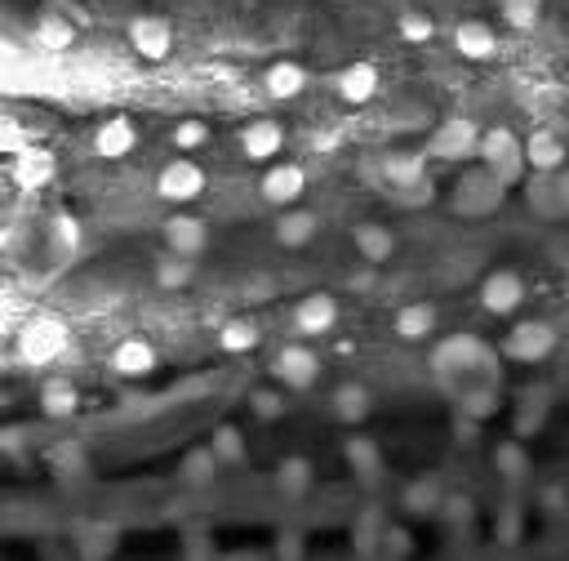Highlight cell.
<instances>
[{
    "label": "cell",
    "mask_w": 569,
    "mask_h": 561,
    "mask_svg": "<svg viewBox=\"0 0 569 561\" xmlns=\"http://www.w3.org/2000/svg\"><path fill=\"white\" fill-rule=\"evenodd\" d=\"M543 14V0H503V23H512L516 32H529Z\"/></svg>",
    "instance_id": "cell-43"
},
{
    "label": "cell",
    "mask_w": 569,
    "mask_h": 561,
    "mask_svg": "<svg viewBox=\"0 0 569 561\" xmlns=\"http://www.w3.org/2000/svg\"><path fill=\"white\" fill-rule=\"evenodd\" d=\"M427 156L423 152H392L383 161V174H387V183L392 187H409V183H418V179H427Z\"/></svg>",
    "instance_id": "cell-31"
},
{
    "label": "cell",
    "mask_w": 569,
    "mask_h": 561,
    "mask_svg": "<svg viewBox=\"0 0 569 561\" xmlns=\"http://www.w3.org/2000/svg\"><path fill=\"white\" fill-rule=\"evenodd\" d=\"M334 321H338V303L329 299V294H307L294 308V326L303 334H325Z\"/></svg>",
    "instance_id": "cell-18"
},
{
    "label": "cell",
    "mask_w": 569,
    "mask_h": 561,
    "mask_svg": "<svg viewBox=\"0 0 569 561\" xmlns=\"http://www.w3.org/2000/svg\"><path fill=\"white\" fill-rule=\"evenodd\" d=\"M383 530H387V521L378 517V508H365L361 521H356V530H352V544H356V553L378 557V544H383Z\"/></svg>",
    "instance_id": "cell-34"
},
{
    "label": "cell",
    "mask_w": 569,
    "mask_h": 561,
    "mask_svg": "<svg viewBox=\"0 0 569 561\" xmlns=\"http://www.w3.org/2000/svg\"><path fill=\"white\" fill-rule=\"evenodd\" d=\"M5 147L9 152H23V147H18V125L14 121H5Z\"/></svg>",
    "instance_id": "cell-55"
},
{
    "label": "cell",
    "mask_w": 569,
    "mask_h": 561,
    "mask_svg": "<svg viewBox=\"0 0 569 561\" xmlns=\"http://www.w3.org/2000/svg\"><path fill=\"white\" fill-rule=\"evenodd\" d=\"M54 174H58V161H54V152H45V147H23V152L14 156V183L23 187V192L45 187Z\"/></svg>",
    "instance_id": "cell-12"
},
{
    "label": "cell",
    "mask_w": 569,
    "mask_h": 561,
    "mask_svg": "<svg viewBox=\"0 0 569 561\" xmlns=\"http://www.w3.org/2000/svg\"><path fill=\"white\" fill-rule=\"evenodd\" d=\"M481 161H485L503 183H516V179H521V170L529 165V161H525V147L516 143L512 130H489L485 139H481Z\"/></svg>",
    "instance_id": "cell-5"
},
{
    "label": "cell",
    "mask_w": 569,
    "mask_h": 561,
    "mask_svg": "<svg viewBox=\"0 0 569 561\" xmlns=\"http://www.w3.org/2000/svg\"><path fill=\"white\" fill-rule=\"evenodd\" d=\"M258 343V326L249 317H236V321H223L218 326V348L223 352H249Z\"/></svg>",
    "instance_id": "cell-35"
},
{
    "label": "cell",
    "mask_w": 569,
    "mask_h": 561,
    "mask_svg": "<svg viewBox=\"0 0 569 561\" xmlns=\"http://www.w3.org/2000/svg\"><path fill=\"white\" fill-rule=\"evenodd\" d=\"M374 94H378V72L369 63H352L338 72V98H347V103H369Z\"/></svg>",
    "instance_id": "cell-24"
},
{
    "label": "cell",
    "mask_w": 569,
    "mask_h": 561,
    "mask_svg": "<svg viewBox=\"0 0 569 561\" xmlns=\"http://www.w3.org/2000/svg\"><path fill=\"white\" fill-rule=\"evenodd\" d=\"M23 437H27L23 428H5V432H0V450H5L9 459H18V455H23Z\"/></svg>",
    "instance_id": "cell-51"
},
{
    "label": "cell",
    "mask_w": 569,
    "mask_h": 561,
    "mask_svg": "<svg viewBox=\"0 0 569 561\" xmlns=\"http://www.w3.org/2000/svg\"><path fill=\"white\" fill-rule=\"evenodd\" d=\"M76 406H81V397H76L72 383H49V388L41 392V410L49 419H72Z\"/></svg>",
    "instance_id": "cell-36"
},
{
    "label": "cell",
    "mask_w": 569,
    "mask_h": 561,
    "mask_svg": "<svg viewBox=\"0 0 569 561\" xmlns=\"http://www.w3.org/2000/svg\"><path fill=\"white\" fill-rule=\"evenodd\" d=\"M201 187H205V174H201V165H192V161H169L161 170V179H156V192L174 205L201 196Z\"/></svg>",
    "instance_id": "cell-10"
},
{
    "label": "cell",
    "mask_w": 569,
    "mask_h": 561,
    "mask_svg": "<svg viewBox=\"0 0 569 561\" xmlns=\"http://www.w3.org/2000/svg\"><path fill=\"white\" fill-rule=\"evenodd\" d=\"M489 464H494L498 477L507 481H525L529 477V455L521 450V441H498L494 455H489Z\"/></svg>",
    "instance_id": "cell-33"
},
{
    "label": "cell",
    "mask_w": 569,
    "mask_h": 561,
    "mask_svg": "<svg viewBox=\"0 0 569 561\" xmlns=\"http://www.w3.org/2000/svg\"><path fill=\"white\" fill-rule=\"evenodd\" d=\"M494 406H498V383H489V379L463 383V392H458V401H454L458 415H472V419H489Z\"/></svg>",
    "instance_id": "cell-25"
},
{
    "label": "cell",
    "mask_w": 569,
    "mask_h": 561,
    "mask_svg": "<svg viewBox=\"0 0 569 561\" xmlns=\"http://www.w3.org/2000/svg\"><path fill=\"white\" fill-rule=\"evenodd\" d=\"M81 468L85 464V455H81V446H58V468Z\"/></svg>",
    "instance_id": "cell-53"
},
{
    "label": "cell",
    "mask_w": 569,
    "mask_h": 561,
    "mask_svg": "<svg viewBox=\"0 0 569 561\" xmlns=\"http://www.w3.org/2000/svg\"><path fill=\"white\" fill-rule=\"evenodd\" d=\"M343 455H347V468L356 472V481H378L383 477V455H378V446L369 437H352L343 446Z\"/></svg>",
    "instance_id": "cell-26"
},
{
    "label": "cell",
    "mask_w": 569,
    "mask_h": 561,
    "mask_svg": "<svg viewBox=\"0 0 569 561\" xmlns=\"http://www.w3.org/2000/svg\"><path fill=\"white\" fill-rule=\"evenodd\" d=\"M32 36H36V45L41 49H67L76 41V23L72 18H63V14H41L36 18V27H32Z\"/></svg>",
    "instance_id": "cell-29"
},
{
    "label": "cell",
    "mask_w": 569,
    "mask_h": 561,
    "mask_svg": "<svg viewBox=\"0 0 569 561\" xmlns=\"http://www.w3.org/2000/svg\"><path fill=\"white\" fill-rule=\"evenodd\" d=\"M432 370L441 374L445 383H454V379H489V383H498V357H494V348L481 339H472V334H454V339H445L441 348L432 352Z\"/></svg>",
    "instance_id": "cell-1"
},
{
    "label": "cell",
    "mask_w": 569,
    "mask_h": 561,
    "mask_svg": "<svg viewBox=\"0 0 569 561\" xmlns=\"http://www.w3.org/2000/svg\"><path fill=\"white\" fill-rule=\"evenodd\" d=\"M401 504H405V513H414V517H441V508H445V486H441V477H418V481H409L405 495H401Z\"/></svg>",
    "instance_id": "cell-14"
},
{
    "label": "cell",
    "mask_w": 569,
    "mask_h": 561,
    "mask_svg": "<svg viewBox=\"0 0 569 561\" xmlns=\"http://www.w3.org/2000/svg\"><path fill=\"white\" fill-rule=\"evenodd\" d=\"M521 299H525V281L516 277V272H507V268L489 272L485 285H481V308L494 312V317L516 312V308H521Z\"/></svg>",
    "instance_id": "cell-7"
},
{
    "label": "cell",
    "mask_w": 569,
    "mask_h": 561,
    "mask_svg": "<svg viewBox=\"0 0 569 561\" xmlns=\"http://www.w3.org/2000/svg\"><path fill=\"white\" fill-rule=\"evenodd\" d=\"M432 330H436L432 303H405V308L396 312V334H401V339H427Z\"/></svg>",
    "instance_id": "cell-30"
},
{
    "label": "cell",
    "mask_w": 569,
    "mask_h": 561,
    "mask_svg": "<svg viewBox=\"0 0 569 561\" xmlns=\"http://www.w3.org/2000/svg\"><path fill=\"white\" fill-rule=\"evenodd\" d=\"M503 352L512 361H525V366H534V361H547L556 352V330L547 326V321H521L512 334H507Z\"/></svg>",
    "instance_id": "cell-6"
},
{
    "label": "cell",
    "mask_w": 569,
    "mask_h": 561,
    "mask_svg": "<svg viewBox=\"0 0 569 561\" xmlns=\"http://www.w3.org/2000/svg\"><path fill=\"white\" fill-rule=\"evenodd\" d=\"M112 366H116V374H134V379H143V374L156 366V348L143 339V334H129V339L116 343Z\"/></svg>",
    "instance_id": "cell-15"
},
{
    "label": "cell",
    "mask_w": 569,
    "mask_h": 561,
    "mask_svg": "<svg viewBox=\"0 0 569 561\" xmlns=\"http://www.w3.org/2000/svg\"><path fill=\"white\" fill-rule=\"evenodd\" d=\"M187 557H209L214 553V539H205V535H187Z\"/></svg>",
    "instance_id": "cell-52"
},
{
    "label": "cell",
    "mask_w": 569,
    "mask_h": 561,
    "mask_svg": "<svg viewBox=\"0 0 569 561\" xmlns=\"http://www.w3.org/2000/svg\"><path fill=\"white\" fill-rule=\"evenodd\" d=\"M218 464H223V459L214 455V446L187 450V459H183V464H178V481H183V486H192V490H205V486H214Z\"/></svg>",
    "instance_id": "cell-21"
},
{
    "label": "cell",
    "mask_w": 569,
    "mask_h": 561,
    "mask_svg": "<svg viewBox=\"0 0 569 561\" xmlns=\"http://www.w3.org/2000/svg\"><path fill=\"white\" fill-rule=\"evenodd\" d=\"M129 147H134V125H129L125 116H112V121L98 125V134H94L98 156H125Z\"/></svg>",
    "instance_id": "cell-27"
},
{
    "label": "cell",
    "mask_w": 569,
    "mask_h": 561,
    "mask_svg": "<svg viewBox=\"0 0 569 561\" xmlns=\"http://www.w3.org/2000/svg\"><path fill=\"white\" fill-rule=\"evenodd\" d=\"M369 388L365 383H338L334 388V401H329V410H334V419H343V423H365L369 419Z\"/></svg>",
    "instance_id": "cell-20"
},
{
    "label": "cell",
    "mask_w": 569,
    "mask_h": 561,
    "mask_svg": "<svg viewBox=\"0 0 569 561\" xmlns=\"http://www.w3.org/2000/svg\"><path fill=\"white\" fill-rule=\"evenodd\" d=\"M378 553H383V557H409V553H414V535H409L405 526H392V521H387Z\"/></svg>",
    "instance_id": "cell-46"
},
{
    "label": "cell",
    "mask_w": 569,
    "mask_h": 561,
    "mask_svg": "<svg viewBox=\"0 0 569 561\" xmlns=\"http://www.w3.org/2000/svg\"><path fill=\"white\" fill-rule=\"evenodd\" d=\"M303 535H298V530H281V535H276V553L281 557H303Z\"/></svg>",
    "instance_id": "cell-50"
},
{
    "label": "cell",
    "mask_w": 569,
    "mask_h": 561,
    "mask_svg": "<svg viewBox=\"0 0 569 561\" xmlns=\"http://www.w3.org/2000/svg\"><path fill=\"white\" fill-rule=\"evenodd\" d=\"M18 352H23L27 366H49L67 352V326L54 317H36L27 321L23 334H18Z\"/></svg>",
    "instance_id": "cell-3"
},
{
    "label": "cell",
    "mask_w": 569,
    "mask_h": 561,
    "mask_svg": "<svg viewBox=\"0 0 569 561\" xmlns=\"http://www.w3.org/2000/svg\"><path fill=\"white\" fill-rule=\"evenodd\" d=\"M169 139H174V147H178V152H192V147H201V143L209 139V130H205L201 121H183V125H178L174 134H169Z\"/></svg>",
    "instance_id": "cell-48"
},
{
    "label": "cell",
    "mask_w": 569,
    "mask_h": 561,
    "mask_svg": "<svg viewBox=\"0 0 569 561\" xmlns=\"http://www.w3.org/2000/svg\"><path fill=\"white\" fill-rule=\"evenodd\" d=\"M396 196H401V205H427L432 201V179H418L409 187H396Z\"/></svg>",
    "instance_id": "cell-49"
},
{
    "label": "cell",
    "mask_w": 569,
    "mask_h": 561,
    "mask_svg": "<svg viewBox=\"0 0 569 561\" xmlns=\"http://www.w3.org/2000/svg\"><path fill=\"white\" fill-rule=\"evenodd\" d=\"M281 143H285V130L276 121H254V125H245V134H241V147H245L249 161H267V156H276L281 152Z\"/></svg>",
    "instance_id": "cell-22"
},
{
    "label": "cell",
    "mask_w": 569,
    "mask_h": 561,
    "mask_svg": "<svg viewBox=\"0 0 569 561\" xmlns=\"http://www.w3.org/2000/svg\"><path fill=\"white\" fill-rule=\"evenodd\" d=\"M129 45H134L143 58L161 63V58H169V49H174V32H169L165 18L147 14V18H134V23H129Z\"/></svg>",
    "instance_id": "cell-8"
},
{
    "label": "cell",
    "mask_w": 569,
    "mask_h": 561,
    "mask_svg": "<svg viewBox=\"0 0 569 561\" xmlns=\"http://www.w3.org/2000/svg\"><path fill=\"white\" fill-rule=\"evenodd\" d=\"M276 490H281L285 499H303L307 490H312V464H307L303 455H289L281 468H276Z\"/></svg>",
    "instance_id": "cell-28"
},
{
    "label": "cell",
    "mask_w": 569,
    "mask_h": 561,
    "mask_svg": "<svg viewBox=\"0 0 569 561\" xmlns=\"http://www.w3.org/2000/svg\"><path fill=\"white\" fill-rule=\"evenodd\" d=\"M432 32H436V23H432L427 14H414V9H409V14H401V36H405V41L423 45V41H432Z\"/></svg>",
    "instance_id": "cell-47"
},
{
    "label": "cell",
    "mask_w": 569,
    "mask_h": 561,
    "mask_svg": "<svg viewBox=\"0 0 569 561\" xmlns=\"http://www.w3.org/2000/svg\"><path fill=\"white\" fill-rule=\"evenodd\" d=\"M565 521H569V513H565Z\"/></svg>",
    "instance_id": "cell-58"
},
{
    "label": "cell",
    "mask_w": 569,
    "mask_h": 561,
    "mask_svg": "<svg viewBox=\"0 0 569 561\" xmlns=\"http://www.w3.org/2000/svg\"><path fill=\"white\" fill-rule=\"evenodd\" d=\"M543 504H547V508H561V513H569V499H565V490H556V486L543 495Z\"/></svg>",
    "instance_id": "cell-54"
},
{
    "label": "cell",
    "mask_w": 569,
    "mask_h": 561,
    "mask_svg": "<svg viewBox=\"0 0 569 561\" xmlns=\"http://www.w3.org/2000/svg\"><path fill=\"white\" fill-rule=\"evenodd\" d=\"M445 526L449 530H472V517H476V504L467 495H445V508H441Z\"/></svg>",
    "instance_id": "cell-45"
},
{
    "label": "cell",
    "mask_w": 569,
    "mask_h": 561,
    "mask_svg": "<svg viewBox=\"0 0 569 561\" xmlns=\"http://www.w3.org/2000/svg\"><path fill=\"white\" fill-rule=\"evenodd\" d=\"M525 161L534 165L538 174H561V165H565V143L556 139L552 130H534L525 139Z\"/></svg>",
    "instance_id": "cell-16"
},
{
    "label": "cell",
    "mask_w": 569,
    "mask_h": 561,
    "mask_svg": "<svg viewBox=\"0 0 569 561\" xmlns=\"http://www.w3.org/2000/svg\"><path fill=\"white\" fill-rule=\"evenodd\" d=\"M76 553H81V557H107V553H116V530H107V526L81 530V539H76Z\"/></svg>",
    "instance_id": "cell-42"
},
{
    "label": "cell",
    "mask_w": 569,
    "mask_h": 561,
    "mask_svg": "<svg viewBox=\"0 0 569 561\" xmlns=\"http://www.w3.org/2000/svg\"><path fill=\"white\" fill-rule=\"evenodd\" d=\"M352 241L365 263H387L396 254V236H392V228H383V223H361V228L352 232Z\"/></svg>",
    "instance_id": "cell-19"
},
{
    "label": "cell",
    "mask_w": 569,
    "mask_h": 561,
    "mask_svg": "<svg viewBox=\"0 0 569 561\" xmlns=\"http://www.w3.org/2000/svg\"><path fill=\"white\" fill-rule=\"evenodd\" d=\"M454 45H458V54L463 58H494V49H498V36H494V27L481 23V18H467V23H458L454 27Z\"/></svg>",
    "instance_id": "cell-17"
},
{
    "label": "cell",
    "mask_w": 569,
    "mask_h": 561,
    "mask_svg": "<svg viewBox=\"0 0 569 561\" xmlns=\"http://www.w3.org/2000/svg\"><path fill=\"white\" fill-rule=\"evenodd\" d=\"M556 196H561V210H569V174L556 179Z\"/></svg>",
    "instance_id": "cell-56"
},
{
    "label": "cell",
    "mask_w": 569,
    "mask_h": 561,
    "mask_svg": "<svg viewBox=\"0 0 569 561\" xmlns=\"http://www.w3.org/2000/svg\"><path fill=\"white\" fill-rule=\"evenodd\" d=\"M316 232H321V219H316L312 210H285L281 219H276V241H281L285 250H298V245H307Z\"/></svg>",
    "instance_id": "cell-23"
},
{
    "label": "cell",
    "mask_w": 569,
    "mask_h": 561,
    "mask_svg": "<svg viewBox=\"0 0 569 561\" xmlns=\"http://www.w3.org/2000/svg\"><path fill=\"white\" fill-rule=\"evenodd\" d=\"M192 259H187V254H174L169 250V259H161L156 263V285H161V290H183V285H192Z\"/></svg>",
    "instance_id": "cell-37"
},
{
    "label": "cell",
    "mask_w": 569,
    "mask_h": 561,
    "mask_svg": "<svg viewBox=\"0 0 569 561\" xmlns=\"http://www.w3.org/2000/svg\"><path fill=\"white\" fill-rule=\"evenodd\" d=\"M543 423H547V392H538V397H534V392H529V397H525V406L516 410V423H512V428H516V437H534V432L543 428Z\"/></svg>",
    "instance_id": "cell-40"
},
{
    "label": "cell",
    "mask_w": 569,
    "mask_h": 561,
    "mask_svg": "<svg viewBox=\"0 0 569 561\" xmlns=\"http://www.w3.org/2000/svg\"><path fill=\"white\" fill-rule=\"evenodd\" d=\"M272 374L285 383L289 392H307L316 383V374H321V357H316L307 343H285V348L276 352V361H272Z\"/></svg>",
    "instance_id": "cell-4"
},
{
    "label": "cell",
    "mask_w": 569,
    "mask_h": 561,
    "mask_svg": "<svg viewBox=\"0 0 569 561\" xmlns=\"http://www.w3.org/2000/svg\"><path fill=\"white\" fill-rule=\"evenodd\" d=\"M503 179H498L489 165L481 170H467L463 179L454 183V210L467 214V219H481V214H494L498 205H503Z\"/></svg>",
    "instance_id": "cell-2"
},
{
    "label": "cell",
    "mask_w": 569,
    "mask_h": 561,
    "mask_svg": "<svg viewBox=\"0 0 569 561\" xmlns=\"http://www.w3.org/2000/svg\"><path fill=\"white\" fill-rule=\"evenodd\" d=\"M249 410H254V419L276 423V419H285V397L272 388H258V392H249Z\"/></svg>",
    "instance_id": "cell-44"
},
{
    "label": "cell",
    "mask_w": 569,
    "mask_h": 561,
    "mask_svg": "<svg viewBox=\"0 0 569 561\" xmlns=\"http://www.w3.org/2000/svg\"><path fill=\"white\" fill-rule=\"evenodd\" d=\"M369 285H374V272H356V277H352V290H369Z\"/></svg>",
    "instance_id": "cell-57"
},
{
    "label": "cell",
    "mask_w": 569,
    "mask_h": 561,
    "mask_svg": "<svg viewBox=\"0 0 569 561\" xmlns=\"http://www.w3.org/2000/svg\"><path fill=\"white\" fill-rule=\"evenodd\" d=\"M472 152H481V134L472 121H445L432 134V156H441V161H463Z\"/></svg>",
    "instance_id": "cell-9"
},
{
    "label": "cell",
    "mask_w": 569,
    "mask_h": 561,
    "mask_svg": "<svg viewBox=\"0 0 569 561\" xmlns=\"http://www.w3.org/2000/svg\"><path fill=\"white\" fill-rule=\"evenodd\" d=\"M76 245H81V223H76L72 214H58V219L49 223V250H54V259L76 254Z\"/></svg>",
    "instance_id": "cell-38"
},
{
    "label": "cell",
    "mask_w": 569,
    "mask_h": 561,
    "mask_svg": "<svg viewBox=\"0 0 569 561\" xmlns=\"http://www.w3.org/2000/svg\"><path fill=\"white\" fill-rule=\"evenodd\" d=\"M263 85H267V94L272 98H298L303 94V85H307V72L298 63H276V67H267Z\"/></svg>",
    "instance_id": "cell-32"
},
{
    "label": "cell",
    "mask_w": 569,
    "mask_h": 561,
    "mask_svg": "<svg viewBox=\"0 0 569 561\" xmlns=\"http://www.w3.org/2000/svg\"><path fill=\"white\" fill-rule=\"evenodd\" d=\"M209 446H214V455L223 459V464H245V432L236 428V423H223Z\"/></svg>",
    "instance_id": "cell-39"
},
{
    "label": "cell",
    "mask_w": 569,
    "mask_h": 561,
    "mask_svg": "<svg viewBox=\"0 0 569 561\" xmlns=\"http://www.w3.org/2000/svg\"><path fill=\"white\" fill-rule=\"evenodd\" d=\"M165 245L174 254H187V259H196V254L209 245V228L205 219H192V214H174V219L165 223Z\"/></svg>",
    "instance_id": "cell-13"
},
{
    "label": "cell",
    "mask_w": 569,
    "mask_h": 561,
    "mask_svg": "<svg viewBox=\"0 0 569 561\" xmlns=\"http://www.w3.org/2000/svg\"><path fill=\"white\" fill-rule=\"evenodd\" d=\"M307 187V174L303 165H272L263 174V201L276 205V210H289V201H298Z\"/></svg>",
    "instance_id": "cell-11"
},
{
    "label": "cell",
    "mask_w": 569,
    "mask_h": 561,
    "mask_svg": "<svg viewBox=\"0 0 569 561\" xmlns=\"http://www.w3.org/2000/svg\"><path fill=\"white\" fill-rule=\"evenodd\" d=\"M521 535H525L521 508H516V504H503V513H498V521H494V539H498L503 548H516V544H521Z\"/></svg>",
    "instance_id": "cell-41"
}]
</instances>
